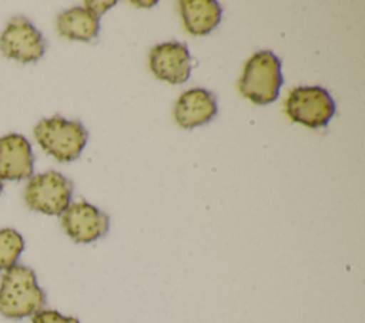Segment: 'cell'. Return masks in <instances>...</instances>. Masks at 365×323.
I'll use <instances>...</instances> for the list:
<instances>
[{"label": "cell", "mask_w": 365, "mask_h": 323, "mask_svg": "<svg viewBox=\"0 0 365 323\" xmlns=\"http://www.w3.org/2000/svg\"><path fill=\"white\" fill-rule=\"evenodd\" d=\"M46 302L33 269L14 265L0 282V313L9 319H23L41 310Z\"/></svg>", "instance_id": "6da1fadb"}, {"label": "cell", "mask_w": 365, "mask_h": 323, "mask_svg": "<svg viewBox=\"0 0 365 323\" xmlns=\"http://www.w3.org/2000/svg\"><path fill=\"white\" fill-rule=\"evenodd\" d=\"M281 85V60L269 50L251 55L240 80L241 94L257 105H265L277 100Z\"/></svg>", "instance_id": "7a4b0ae2"}, {"label": "cell", "mask_w": 365, "mask_h": 323, "mask_svg": "<svg viewBox=\"0 0 365 323\" xmlns=\"http://www.w3.org/2000/svg\"><path fill=\"white\" fill-rule=\"evenodd\" d=\"M34 137L48 155L60 162H70L84 149L88 134L80 121L56 115L38 121L34 127Z\"/></svg>", "instance_id": "3957f363"}, {"label": "cell", "mask_w": 365, "mask_h": 323, "mask_svg": "<svg viewBox=\"0 0 365 323\" xmlns=\"http://www.w3.org/2000/svg\"><path fill=\"white\" fill-rule=\"evenodd\" d=\"M73 182L57 171H47L30 178L24 201L33 211L46 215H61L70 205Z\"/></svg>", "instance_id": "277c9868"}, {"label": "cell", "mask_w": 365, "mask_h": 323, "mask_svg": "<svg viewBox=\"0 0 365 323\" xmlns=\"http://www.w3.org/2000/svg\"><path fill=\"white\" fill-rule=\"evenodd\" d=\"M285 111L294 122L309 128L325 127L335 114L331 94L318 85L294 88L285 101Z\"/></svg>", "instance_id": "5b68a950"}, {"label": "cell", "mask_w": 365, "mask_h": 323, "mask_svg": "<svg viewBox=\"0 0 365 323\" xmlns=\"http://www.w3.org/2000/svg\"><path fill=\"white\" fill-rule=\"evenodd\" d=\"M0 51L19 63H36L46 51V41L27 18L13 17L0 34Z\"/></svg>", "instance_id": "8992f818"}, {"label": "cell", "mask_w": 365, "mask_h": 323, "mask_svg": "<svg viewBox=\"0 0 365 323\" xmlns=\"http://www.w3.org/2000/svg\"><path fill=\"white\" fill-rule=\"evenodd\" d=\"M66 233L77 243H91L104 236L110 226L108 215L88 202H76L61 213Z\"/></svg>", "instance_id": "52a82bcc"}, {"label": "cell", "mask_w": 365, "mask_h": 323, "mask_svg": "<svg viewBox=\"0 0 365 323\" xmlns=\"http://www.w3.org/2000/svg\"><path fill=\"white\" fill-rule=\"evenodd\" d=\"M148 64L157 78L170 84H182L190 78L191 55L184 43L165 41L154 46Z\"/></svg>", "instance_id": "ba28073f"}, {"label": "cell", "mask_w": 365, "mask_h": 323, "mask_svg": "<svg viewBox=\"0 0 365 323\" xmlns=\"http://www.w3.org/2000/svg\"><path fill=\"white\" fill-rule=\"evenodd\" d=\"M34 157L30 142L20 134L0 138V179L20 181L33 174Z\"/></svg>", "instance_id": "9c48e42d"}, {"label": "cell", "mask_w": 365, "mask_h": 323, "mask_svg": "<svg viewBox=\"0 0 365 323\" xmlns=\"http://www.w3.org/2000/svg\"><path fill=\"white\" fill-rule=\"evenodd\" d=\"M217 100L205 88H191L182 92L174 105V120L182 128H194L211 121L217 114Z\"/></svg>", "instance_id": "30bf717a"}, {"label": "cell", "mask_w": 365, "mask_h": 323, "mask_svg": "<svg viewBox=\"0 0 365 323\" xmlns=\"http://www.w3.org/2000/svg\"><path fill=\"white\" fill-rule=\"evenodd\" d=\"M185 30L192 36H205L221 20L222 9L214 0H182L178 3Z\"/></svg>", "instance_id": "8fae6325"}, {"label": "cell", "mask_w": 365, "mask_h": 323, "mask_svg": "<svg viewBox=\"0 0 365 323\" xmlns=\"http://www.w3.org/2000/svg\"><path fill=\"white\" fill-rule=\"evenodd\" d=\"M100 18L86 7H71L57 16V31L68 40L90 41L98 36Z\"/></svg>", "instance_id": "7c38bea8"}, {"label": "cell", "mask_w": 365, "mask_h": 323, "mask_svg": "<svg viewBox=\"0 0 365 323\" xmlns=\"http://www.w3.org/2000/svg\"><path fill=\"white\" fill-rule=\"evenodd\" d=\"M24 249L21 235L14 229H0V270L13 268Z\"/></svg>", "instance_id": "4fadbf2b"}, {"label": "cell", "mask_w": 365, "mask_h": 323, "mask_svg": "<svg viewBox=\"0 0 365 323\" xmlns=\"http://www.w3.org/2000/svg\"><path fill=\"white\" fill-rule=\"evenodd\" d=\"M31 323H80L78 319L63 316L57 310H38L33 314Z\"/></svg>", "instance_id": "5bb4252c"}, {"label": "cell", "mask_w": 365, "mask_h": 323, "mask_svg": "<svg viewBox=\"0 0 365 323\" xmlns=\"http://www.w3.org/2000/svg\"><path fill=\"white\" fill-rule=\"evenodd\" d=\"M86 9H88L90 11H93L97 17H100L104 11H107L108 9H111L115 1H86Z\"/></svg>", "instance_id": "9a60e30c"}, {"label": "cell", "mask_w": 365, "mask_h": 323, "mask_svg": "<svg viewBox=\"0 0 365 323\" xmlns=\"http://www.w3.org/2000/svg\"><path fill=\"white\" fill-rule=\"evenodd\" d=\"M1 189H3V185H1V181H0V194H1Z\"/></svg>", "instance_id": "2e32d148"}]
</instances>
